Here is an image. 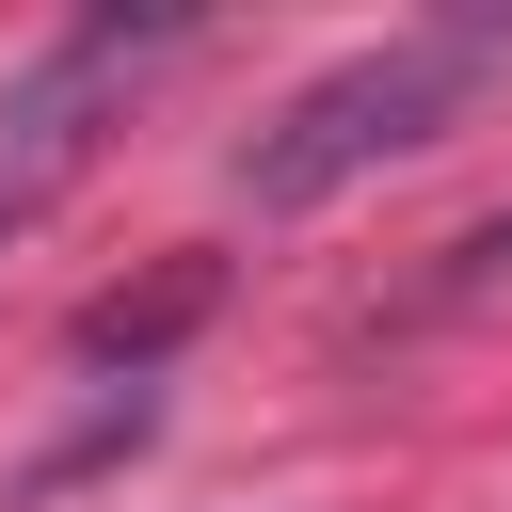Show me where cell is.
<instances>
[{
    "mask_svg": "<svg viewBox=\"0 0 512 512\" xmlns=\"http://www.w3.org/2000/svg\"><path fill=\"white\" fill-rule=\"evenodd\" d=\"M208 288H224V272H208V256H176L160 288H112V304H80V352H96V368H144L160 336H192V320H208Z\"/></svg>",
    "mask_w": 512,
    "mask_h": 512,
    "instance_id": "3",
    "label": "cell"
},
{
    "mask_svg": "<svg viewBox=\"0 0 512 512\" xmlns=\"http://www.w3.org/2000/svg\"><path fill=\"white\" fill-rule=\"evenodd\" d=\"M176 32H192V16H160V0H144V16H128V0H96L80 32H48V48L0 80V240H32V224L64 208V176L128 128V80H144Z\"/></svg>",
    "mask_w": 512,
    "mask_h": 512,
    "instance_id": "2",
    "label": "cell"
},
{
    "mask_svg": "<svg viewBox=\"0 0 512 512\" xmlns=\"http://www.w3.org/2000/svg\"><path fill=\"white\" fill-rule=\"evenodd\" d=\"M496 64H512V16H496V0H480V16H416V32H384V48H352V64H320V80L240 144V192H256V208H320V192H352L368 160L448 144Z\"/></svg>",
    "mask_w": 512,
    "mask_h": 512,
    "instance_id": "1",
    "label": "cell"
}]
</instances>
